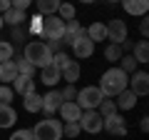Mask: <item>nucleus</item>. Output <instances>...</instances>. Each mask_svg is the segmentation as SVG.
Here are the masks:
<instances>
[{"mask_svg": "<svg viewBox=\"0 0 149 140\" xmlns=\"http://www.w3.org/2000/svg\"><path fill=\"white\" fill-rule=\"evenodd\" d=\"M13 83H15V93L17 95H27V93L35 90V80H32L30 75H17Z\"/></svg>", "mask_w": 149, "mask_h": 140, "instance_id": "17", "label": "nucleus"}, {"mask_svg": "<svg viewBox=\"0 0 149 140\" xmlns=\"http://www.w3.org/2000/svg\"><path fill=\"white\" fill-rule=\"evenodd\" d=\"M10 0H0V15H3V13H5V10H10Z\"/></svg>", "mask_w": 149, "mask_h": 140, "instance_id": "41", "label": "nucleus"}, {"mask_svg": "<svg viewBox=\"0 0 149 140\" xmlns=\"http://www.w3.org/2000/svg\"><path fill=\"white\" fill-rule=\"evenodd\" d=\"M5 60H13V45L8 40H0V63Z\"/></svg>", "mask_w": 149, "mask_h": 140, "instance_id": "31", "label": "nucleus"}, {"mask_svg": "<svg viewBox=\"0 0 149 140\" xmlns=\"http://www.w3.org/2000/svg\"><path fill=\"white\" fill-rule=\"evenodd\" d=\"M104 28H107V40H112V45H122L124 40H127V25H124V20L114 18V20H109Z\"/></svg>", "mask_w": 149, "mask_h": 140, "instance_id": "7", "label": "nucleus"}, {"mask_svg": "<svg viewBox=\"0 0 149 140\" xmlns=\"http://www.w3.org/2000/svg\"><path fill=\"white\" fill-rule=\"evenodd\" d=\"M35 140H62V120H55V118H45L30 130Z\"/></svg>", "mask_w": 149, "mask_h": 140, "instance_id": "3", "label": "nucleus"}, {"mask_svg": "<svg viewBox=\"0 0 149 140\" xmlns=\"http://www.w3.org/2000/svg\"><path fill=\"white\" fill-rule=\"evenodd\" d=\"M62 45H65V40H47V48H50V50H57V53H60Z\"/></svg>", "mask_w": 149, "mask_h": 140, "instance_id": "39", "label": "nucleus"}, {"mask_svg": "<svg viewBox=\"0 0 149 140\" xmlns=\"http://www.w3.org/2000/svg\"><path fill=\"white\" fill-rule=\"evenodd\" d=\"M62 78H65V80L70 83V85H74V83L80 80V65H77V63L72 60V63H70L67 68L62 70Z\"/></svg>", "mask_w": 149, "mask_h": 140, "instance_id": "24", "label": "nucleus"}, {"mask_svg": "<svg viewBox=\"0 0 149 140\" xmlns=\"http://www.w3.org/2000/svg\"><path fill=\"white\" fill-rule=\"evenodd\" d=\"M13 40H15V43H22V40H25V30H22L20 25L13 28Z\"/></svg>", "mask_w": 149, "mask_h": 140, "instance_id": "38", "label": "nucleus"}, {"mask_svg": "<svg viewBox=\"0 0 149 140\" xmlns=\"http://www.w3.org/2000/svg\"><path fill=\"white\" fill-rule=\"evenodd\" d=\"M119 70H124L127 75H132L134 70H137V60H134L132 55H122V58H119Z\"/></svg>", "mask_w": 149, "mask_h": 140, "instance_id": "27", "label": "nucleus"}, {"mask_svg": "<svg viewBox=\"0 0 149 140\" xmlns=\"http://www.w3.org/2000/svg\"><path fill=\"white\" fill-rule=\"evenodd\" d=\"M97 113L102 115V118H107V115H112V113H117V105H114V98H104V100L100 103V110Z\"/></svg>", "mask_w": 149, "mask_h": 140, "instance_id": "26", "label": "nucleus"}, {"mask_svg": "<svg viewBox=\"0 0 149 140\" xmlns=\"http://www.w3.org/2000/svg\"><path fill=\"white\" fill-rule=\"evenodd\" d=\"M102 130H107L112 135H127V123L119 113H112L107 118H102Z\"/></svg>", "mask_w": 149, "mask_h": 140, "instance_id": "9", "label": "nucleus"}, {"mask_svg": "<svg viewBox=\"0 0 149 140\" xmlns=\"http://www.w3.org/2000/svg\"><path fill=\"white\" fill-rule=\"evenodd\" d=\"M62 80V70L60 68H55L52 63L50 65H45V68H40V83H45V85H50L52 88L55 83H60Z\"/></svg>", "mask_w": 149, "mask_h": 140, "instance_id": "13", "label": "nucleus"}, {"mask_svg": "<svg viewBox=\"0 0 149 140\" xmlns=\"http://www.w3.org/2000/svg\"><path fill=\"white\" fill-rule=\"evenodd\" d=\"M104 58L112 60V63H119V58H122V48H119V45H107V48H104Z\"/></svg>", "mask_w": 149, "mask_h": 140, "instance_id": "30", "label": "nucleus"}, {"mask_svg": "<svg viewBox=\"0 0 149 140\" xmlns=\"http://www.w3.org/2000/svg\"><path fill=\"white\" fill-rule=\"evenodd\" d=\"M139 128H142L144 133H147V130H149V118H142V123H139Z\"/></svg>", "mask_w": 149, "mask_h": 140, "instance_id": "42", "label": "nucleus"}, {"mask_svg": "<svg viewBox=\"0 0 149 140\" xmlns=\"http://www.w3.org/2000/svg\"><path fill=\"white\" fill-rule=\"evenodd\" d=\"M127 83H129V75L124 73V70L109 68L104 75L100 78V85H97V88L102 90L104 98H117L122 90H127Z\"/></svg>", "mask_w": 149, "mask_h": 140, "instance_id": "1", "label": "nucleus"}, {"mask_svg": "<svg viewBox=\"0 0 149 140\" xmlns=\"http://www.w3.org/2000/svg\"><path fill=\"white\" fill-rule=\"evenodd\" d=\"M3 25H5V23H3V15H0V30H3Z\"/></svg>", "mask_w": 149, "mask_h": 140, "instance_id": "43", "label": "nucleus"}, {"mask_svg": "<svg viewBox=\"0 0 149 140\" xmlns=\"http://www.w3.org/2000/svg\"><path fill=\"white\" fill-rule=\"evenodd\" d=\"M57 113L62 115V120H65V123H77V120H80V115H82V108L72 100V103H62Z\"/></svg>", "mask_w": 149, "mask_h": 140, "instance_id": "12", "label": "nucleus"}, {"mask_svg": "<svg viewBox=\"0 0 149 140\" xmlns=\"http://www.w3.org/2000/svg\"><path fill=\"white\" fill-rule=\"evenodd\" d=\"M25 100H22V105H25L27 113H37V110H42V95H37L35 90L27 93V95H22Z\"/></svg>", "mask_w": 149, "mask_h": 140, "instance_id": "20", "label": "nucleus"}, {"mask_svg": "<svg viewBox=\"0 0 149 140\" xmlns=\"http://www.w3.org/2000/svg\"><path fill=\"white\" fill-rule=\"evenodd\" d=\"M80 3H95V0H80Z\"/></svg>", "mask_w": 149, "mask_h": 140, "instance_id": "44", "label": "nucleus"}, {"mask_svg": "<svg viewBox=\"0 0 149 140\" xmlns=\"http://www.w3.org/2000/svg\"><path fill=\"white\" fill-rule=\"evenodd\" d=\"M107 3H119V0H107Z\"/></svg>", "mask_w": 149, "mask_h": 140, "instance_id": "45", "label": "nucleus"}, {"mask_svg": "<svg viewBox=\"0 0 149 140\" xmlns=\"http://www.w3.org/2000/svg\"><path fill=\"white\" fill-rule=\"evenodd\" d=\"M15 68H17V75H30L32 78V73H35V68L25 58H15Z\"/></svg>", "mask_w": 149, "mask_h": 140, "instance_id": "29", "label": "nucleus"}, {"mask_svg": "<svg viewBox=\"0 0 149 140\" xmlns=\"http://www.w3.org/2000/svg\"><path fill=\"white\" fill-rule=\"evenodd\" d=\"M62 135H67V138H77V135H80V125H77V123L62 125Z\"/></svg>", "mask_w": 149, "mask_h": 140, "instance_id": "33", "label": "nucleus"}, {"mask_svg": "<svg viewBox=\"0 0 149 140\" xmlns=\"http://www.w3.org/2000/svg\"><path fill=\"white\" fill-rule=\"evenodd\" d=\"M70 48L74 50V55H77V58H92V53H95V43H92L90 38H87V35H80V38L77 40H72V45H70Z\"/></svg>", "mask_w": 149, "mask_h": 140, "instance_id": "10", "label": "nucleus"}, {"mask_svg": "<svg viewBox=\"0 0 149 140\" xmlns=\"http://www.w3.org/2000/svg\"><path fill=\"white\" fill-rule=\"evenodd\" d=\"M57 18H60V20H65V23H67V20H74V18H77V15H74V5H70V3H60Z\"/></svg>", "mask_w": 149, "mask_h": 140, "instance_id": "25", "label": "nucleus"}, {"mask_svg": "<svg viewBox=\"0 0 149 140\" xmlns=\"http://www.w3.org/2000/svg\"><path fill=\"white\" fill-rule=\"evenodd\" d=\"M60 3L62 0H37V10H40V15L47 18V15H55L60 8Z\"/></svg>", "mask_w": 149, "mask_h": 140, "instance_id": "23", "label": "nucleus"}, {"mask_svg": "<svg viewBox=\"0 0 149 140\" xmlns=\"http://www.w3.org/2000/svg\"><path fill=\"white\" fill-rule=\"evenodd\" d=\"M13 88L10 85H0V105H10V100H13Z\"/></svg>", "mask_w": 149, "mask_h": 140, "instance_id": "32", "label": "nucleus"}, {"mask_svg": "<svg viewBox=\"0 0 149 140\" xmlns=\"http://www.w3.org/2000/svg\"><path fill=\"white\" fill-rule=\"evenodd\" d=\"M114 105H117V110H132L134 105H137V95H134V93L127 88V90H122V93L117 95Z\"/></svg>", "mask_w": 149, "mask_h": 140, "instance_id": "14", "label": "nucleus"}, {"mask_svg": "<svg viewBox=\"0 0 149 140\" xmlns=\"http://www.w3.org/2000/svg\"><path fill=\"white\" fill-rule=\"evenodd\" d=\"M22 58H25L32 68H45V65L52 63V50H50L47 43H42V40H32V43L25 45Z\"/></svg>", "mask_w": 149, "mask_h": 140, "instance_id": "2", "label": "nucleus"}, {"mask_svg": "<svg viewBox=\"0 0 149 140\" xmlns=\"http://www.w3.org/2000/svg\"><path fill=\"white\" fill-rule=\"evenodd\" d=\"M40 38H42V40H62V38H65V20H60L57 15L42 18Z\"/></svg>", "mask_w": 149, "mask_h": 140, "instance_id": "5", "label": "nucleus"}, {"mask_svg": "<svg viewBox=\"0 0 149 140\" xmlns=\"http://www.w3.org/2000/svg\"><path fill=\"white\" fill-rule=\"evenodd\" d=\"M25 20H27V18H25V10H15V8H10V10L3 13V23H8V25H13V28L22 25Z\"/></svg>", "mask_w": 149, "mask_h": 140, "instance_id": "19", "label": "nucleus"}, {"mask_svg": "<svg viewBox=\"0 0 149 140\" xmlns=\"http://www.w3.org/2000/svg\"><path fill=\"white\" fill-rule=\"evenodd\" d=\"M17 120V113L10 105H0V128H13Z\"/></svg>", "mask_w": 149, "mask_h": 140, "instance_id": "21", "label": "nucleus"}, {"mask_svg": "<svg viewBox=\"0 0 149 140\" xmlns=\"http://www.w3.org/2000/svg\"><path fill=\"white\" fill-rule=\"evenodd\" d=\"M139 33H142V38L147 40V33H149V23H147V20H142V25H139Z\"/></svg>", "mask_w": 149, "mask_h": 140, "instance_id": "40", "label": "nucleus"}, {"mask_svg": "<svg viewBox=\"0 0 149 140\" xmlns=\"http://www.w3.org/2000/svg\"><path fill=\"white\" fill-rule=\"evenodd\" d=\"M102 100H104V95H102V90L97 85H87L82 90H77V98H74V103L82 110H97Z\"/></svg>", "mask_w": 149, "mask_h": 140, "instance_id": "4", "label": "nucleus"}, {"mask_svg": "<svg viewBox=\"0 0 149 140\" xmlns=\"http://www.w3.org/2000/svg\"><path fill=\"white\" fill-rule=\"evenodd\" d=\"M129 15H144L149 10V0H119Z\"/></svg>", "mask_w": 149, "mask_h": 140, "instance_id": "15", "label": "nucleus"}, {"mask_svg": "<svg viewBox=\"0 0 149 140\" xmlns=\"http://www.w3.org/2000/svg\"><path fill=\"white\" fill-rule=\"evenodd\" d=\"M70 63H72V58H70L67 53H62V50H60V53H52V65H55V68L65 70Z\"/></svg>", "mask_w": 149, "mask_h": 140, "instance_id": "28", "label": "nucleus"}, {"mask_svg": "<svg viewBox=\"0 0 149 140\" xmlns=\"http://www.w3.org/2000/svg\"><path fill=\"white\" fill-rule=\"evenodd\" d=\"M77 125H80V130L95 135V133H100V130H102V115L97 113V110H82Z\"/></svg>", "mask_w": 149, "mask_h": 140, "instance_id": "6", "label": "nucleus"}, {"mask_svg": "<svg viewBox=\"0 0 149 140\" xmlns=\"http://www.w3.org/2000/svg\"><path fill=\"white\" fill-rule=\"evenodd\" d=\"M30 30L35 33V35H40V30H42V15H35V18H30Z\"/></svg>", "mask_w": 149, "mask_h": 140, "instance_id": "36", "label": "nucleus"}, {"mask_svg": "<svg viewBox=\"0 0 149 140\" xmlns=\"http://www.w3.org/2000/svg\"><path fill=\"white\" fill-rule=\"evenodd\" d=\"M17 78V68H15V60H5V63H0V80L3 85L13 83Z\"/></svg>", "mask_w": 149, "mask_h": 140, "instance_id": "16", "label": "nucleus"}, {"mask_svg": "<svg viewBox=\"0 0 149 140\" xmlns=\"http://www.w3.org/2000/svg\"><path fill=\"white\" fill-rule=\"evenodd\" d=\"M127 88H129L137 98H139V95H147V93H149V75L144 73V70H134L132 75H129Z\"/></svg>", "mask_w": 149, "mask_h": 140, "instance_id": "8", "label": "nucleus"}, {"mask_svg": "<svg viewBox=\"0 0 149 140\" xmlns=\"http://www.w3.org/2000/svg\"><path fill=\"white\" fill-rule=\"evenodd\" d=\"M132 58L137 60V63H149V43L147 40H139L132 48Z\"/></svg>", "mask_w": 149, "mask_h": 140, "instance_id": "22", "label": "nucleus"}, {"mask_svg": "<svg viewBox=\"0 0 149 140\" xmlns=\"http://www.w3.org/2000/svg\"><path fill=\"white\" fill-rule=\"evenodd\" d=\"M85 35L92 40V43H100V40H107V28H104V23H92V25L85 30Z\"/></svg>", "mask_w": 149, "mask_h": 140, "instance_id": "18", "label": "nucleus"}, {"mask_svg": "<svg viewBox=\"0 0 149 140\" xmlns=\"http://www.w3.org/2000/svg\"><path fill=\"white\" fill-rule=\"evenodd\" d=\"M35 0H10V5L15 8V10H25V8H30Z\"/></svg>", "mask_w": 149, "mask_h": 140, "instance_id": "37", "label": "nucleus"}, {"mask_svg": "<svg viewBox=\"0 0 149 140\" xmlns=\"http://www.w3.org/2000/svg\"><path fill=\"white\" fill-rule=\"evenodd\" d=\"M62 93V103H72L74 98H77V90H74V85H67L65 90H60Z\"/></svg>", "mask_w": 149, "mask_h": 140, "instance_id": "34", "label": "nucleus"}, {"mask_svg": "<svg viewBox=\"0 0 149 140\" xmlns=\"http://www.w3.org/2000/svg\"><path fill=\"white\" fill-rule=\"evenodd\" d=\"M10 140H35V138H32V133L27 128H22V130H15V133L10 135Z\"/></svg>", "mask_w": 149, "mask_h": 140, "instance_id": "35", "label": "nucleus"}, {"mask_svg": "<svg viewBox=\"0 0 149 140\" xmlns=\"http://www.w3.org/2000/svg\"><path fill=\"white\" fill-rule=\"evenodd\" d=\"M60 105H62V93L60 90H50L47 95H42V110L47 115H55L60 110Z\"/></svg>", "mask_w": 149, "mask_h": 140, "instance_id": "11", "label": "nucleus"}]
</instances>
